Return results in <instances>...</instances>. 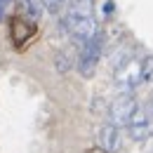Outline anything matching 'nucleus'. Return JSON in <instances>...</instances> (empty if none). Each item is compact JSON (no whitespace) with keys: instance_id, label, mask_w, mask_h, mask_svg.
<instances>
[{"instance_id":"nucleus-4","label":"nucleus","mask_w":153,"mask_h":153,"mask_svg":"<svg viewBox=\"0 0 153 153\" xmlns=\"http://www.w3.org/2000/svg\"><path fill=\"white\" fill-rule=\"evenodd\" d=\"M137 106H139V104L134 101L132 94H120L113 104H111V108H108V123L115 125V127L127 125V120L132 118V113L137 111Z\"/></svg>"},{"instance_id":"nucleus-5","label":"nucleus","mask_w":153,"mask_h":153,"mask_svg":"<svg viewBox=\"0 0 153 153\" xmlns=\"http://www.w3.org/2000/svg\"><path fill=\"white\" fill-rule=\"evenodd\" d=\"M125 127H127V134H130L132 141H144V139L151 134V118L146 113V108L137 106V111L132 113V118L127 120Z\"/></svg>"},{"instance_id":"nucleus-10","label":"nucleus","mask_w":153,"mask_h":153,"mask_svg":"<svg viewBox=\"0 0 153 153\" xmlns=\"http://www.w3.org/2000/svg\"><path fill=\"white\" fill-rule=\"evenodd\" d=\"M144 141H146V146H144V153H153V132L149 134Z\"/></svg>"},{"instance_id":"nucleus-7","label":"nucleus","mask_w":153,"mask_h":153,"mask_svg":"<svg viewBox=\"0 0 153 153\" xmlns=\"http://www.w3.org/2000/svg\"><path fill=\"white\" fill-rule=\"evenodd\" d=\"M19 10L26 19L38 21L40 14H42V2L40 0H19Z\"/></svg>"},{"instance_id":"nucleus-11","label":"nucleus","mask_w":153,"mask_h":153,"mask_svg":"<svg viewBox=\"0 0 153 153\" xmlns=\"http://www.w3.org/2000/svg\"><path fill=\"white\" fill-rule=\"evenodd\" d=\"M146 113H149V118L153 120V97H151V101H149V106H146Z\"/></svg>"},{"instance_id":"nucleus-1","label":"nucleus","mask_w":153,"mask_h":153,"mask_svg":"<svg viewBox=\"0 0 153 153\" xmlns=\"http://www.w3.org/2000/svg\"><path fill=\"white\" fill-rule=\"evenodd\" d=\"M61 24H64L66 33L80 42L97 38L99 24L94 17V0H68V10H66Z\"/></svg>"},{"instance_id":"nucleus-8","label":"nucleus","mask_w":153,"mask_h":153,"mask_svg":"<svg viewBox=\"0 0 153 153\" xmlns=\"http://www.w3.org/2000/svg\"><path fill=\"white\" fill-rule=\"evenodd\" d=\"M141 78L144 82H153V54L141 59Z\"/></svg>"},{"instance_id":"nucleus-12","label":"nucleus","mask_w":153,"mask_h":153,"mask_svg":"<svg viewBox=\"0 0 153 153\" xmlns=\"http://www.w3.org/2000/svg\"><path fill=\"white\" fill-rule=\"evenodd\" d=\"M10 0H0V17H2V10H5V5H7Z\"/></svg>"},{"instance_id":"nucleus-3","label":"nucleus","mask_w":153,"mask_h":153,"mask_svg":"<svg viewBox=\"0 0 153 153\" xmlns=\"http://www.w3.org/2000/svg\"><path fill=\"white\" fill-rule=\"evenodd\" d=\"M101 57V40L99 36L87 42H82V50H80V57H78V71L82 78H92L97 71V64Z\"/></svg>"},{"instance_id":"nucleus-2","label":"nucleus","mask_w":153,"mask_h":153,"mask_svg":"<svg viewBox=\"0 0 153 153\" xmlns=\"http://www.w3.org/2000/svg\"><path fill=\"white\" fill-rule=\"evenodd\" d=\"M141 82H144V78H141V59L130 57L115 68V85H118V90H123V94H130Z\"/></svg>"},{"instance_id":"nucleus-9","label":"nucleus","mask_w":153,"mask_h":153,"mask_svg":"<svg viewBox=\"0 0 153 153\" xmlns=\"http://www.w3.org/2000/svg\"><path fill=\"white\" fill-rule=\"evenodd\" d=\"M40 2H42V10H47L50 14H57V12H61V7L68 0H40Z\"/></svg>"},{"instance_id":"nucleus-6","label":"nucleus","mask_w":153,"mask_h":153,"mask_svg":"<svg viewBox=\"0 0 153 153\" xmlns=\"http://www.w3.org/2000/svg\"><path fill=\"white\" fill-rule=\"evenodd\" d=\"M97 141H99V146L106 153H115L120 149V127H115L111 123H104V125L99 127Z\"/></svg>"}]
</instances>
